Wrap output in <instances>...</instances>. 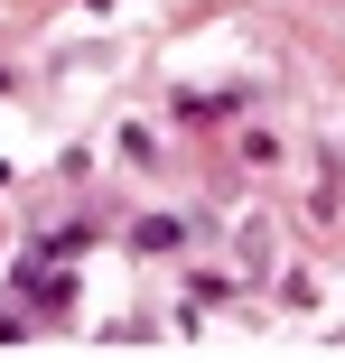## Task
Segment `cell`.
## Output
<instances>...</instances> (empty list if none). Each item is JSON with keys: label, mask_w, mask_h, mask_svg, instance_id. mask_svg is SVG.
I'll list each match as a JSON object with an SVG mask.
<instances>
[{"label": "cell", "mask_w": 345, "mask_h": 363, "mask_svg": "<svg viewBox=\"0 0 345 363\" xmlns=\"http://www.w3.org/2000/svg\"><path fill=\"white\" fill-rule=\"evenodd\" d=\"M19 298H28L38 317H65V308H75V279H65L56 261H38V252H28V261H19Z\"/></svg>", "instance_id": "6da1fadb"}, {"label": "cell", "mask_w": 345, "mask_h": 363, "mask_svg": "<svg viewBox=\"0 0 345 363\" xmlns=\"http://www.w3.org/2000/svg\"><path fill=\"white\" fill-rule=\"evenodd\" d=\"M187 224H177V214H141V224H131V242H141V252H168Z\"/></svg>", "instance_id": "7a4b0ae2"}]
</instances>
